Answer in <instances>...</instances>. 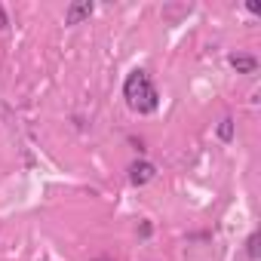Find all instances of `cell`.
I'll list each match as a JSON object with an SVG mask.
<instances>
[{"instance_id": "ba28073f", "label": "cell", "mask_w": 261, "mask_h": 261, "mask_svg": "<svg viewBox=\"0 0 261 261\" xmlns=\"http://www.w3.org/2000/svg\"><path fill=\"white\" fill-rule=\"evenodd\" d=\"M246 10H249V13H255V16H261V7H258V4H246Z\"/></svg>"}, {"instance_id": "5b68a950", "label": "cell", "mask_w": 261, "mask_h": 261, "mask_svg": "<svg viewBox=\"0 0 261 261\" xmlns=\"http://www.w3.org/2000/svg\"><path fill=\"white\" fill-rule=\"evenodd\" d=\"M215 133H218V139H221L224 145H230V142H233V136H237V123H233V117H224V120L218 123Z\"/></svg>"}, {"instance_id": "277c9868", "label": "cell", "mask_w": 261, "mask_h": 261, "mask_svg": "<svg viewBox=\"0 0 261 261\" xmlns=\"http://www.w3.org/2000/svg\"><path fill=\"white\" fill-rule=\"evenodd\" d=\"M227 62H230V68H233L237 74H255V71H258V59H255V56L230 53V56H227Z\"/></svg>"}, {"instance_id": "52a82bcc", "label": "cell", "mask_w": 261, "mask_h": 261, "mask_svg": "<svg viewBox=\"0 0 261 261\" xmlns=\"http://www.w3.org/2000/svg\"><path fill=\"white\" fill-rule=\"evenodd\" d=\"M7 25H10V16H7V10H4V7H0V31H4Z\"/></svg>"}, {"instance_id": "6da1fadb", "label": "cell", "mask_w": 261, "mask_h": 261, "mask_svg": "<svg viewBox=\"0 0 261 261\" xmlns=\"http://www.w3.org/2000/svg\"><path fill=\"white\" fill-rule=\"evenodd\" d=\"M123 98H126V105L133 108L136 114H154L160 108V92H157L151 74L142 71V68H136L133 74L123 80Z\"/></svg>"}, {"instance_id": "8992f818", "label": "cell", "mask_w": 261, "mask_h": 261, "mask_svg": "<svg viewBox=\"0 0 261 261\" xmlns=\"http://www.w3.org/2000/svg\"><path fill=\"white\" fill-rule=\"evenodd\" d=\"M258 243H261V233H258V230H255V233H249V240H246V255H249L252 261H258V255H261Z\"/></svg>"}, {"instance_id": "3957f363", "label": "cell", "mask_w": 261, "mask_h": 261, "mask_svg": "<svg viewBox=\"0 0 261 261\" xmlns=\"http://www.w3.org/2000/svg\"><path fill=\"white\" fill-rule=\"evenodd\" d=\"M95 13V4L92 0H74V4L65 10V25H80L83 19H89Z\"/></svg>"}, {"instance_id": "7a4b0ae2", "label": "cell", "mask_w": 261, "mask_h": 261, "mask_svg": "<svg viewBox=\"0 0 261 261\" xmlns=\"http://www.w3.org/2000/svg\"><path fill=\"white\" fill-rule=\"evenodd\" d=\"M154 175H157V166H154L151 160H136L133 166H129V181H133L136 188L154 181Z\"/></svg>"}]
</instances>
